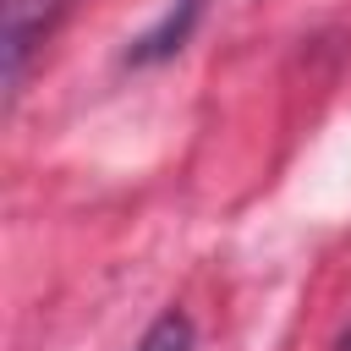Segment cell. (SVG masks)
Here are the masks:
<instances>
[{
    "label": "cell",
    "instance_id": "cell-1",
    "mask_svg": "<svg viewBox=\"0 0 351 351\" xmlns=\"http://www.w3.org/2000/svg\"><path fill=\"white\" fill-rule=\"evenodd\" d=\"M66 0H5V88H22V71L33 60V49L49 38V27L60 22Z\"/></svg>",
    "mask_w": 351,
    "mask_h": 351
},
{
    "label": "cell",
    "instance_id": "cell-2",
    "mask_svg": "<svg viewBox=\"0 0 351 351\" xmlns=\"http://www.w3.org/2000/svg\"><path fill=\"white\" fill-rule=\"evenodd\" d=\"M203 5H208V0H176V5H170V11H165V16H159V22H154V27H148V33L132 44V60H137V66H148V60L176 55V49L186 44V33L197 27Z\"/></svg>",
    "mask_w": 351,
    "mask_h": 351
},
{
    "label": "cell",
    "instance_id": "cell-3",
    "mask_svg": "<svg viewBox=\"0 0 351 351\" xmlns=\"http://www.w3.org/2000/svg\"><path fill=\"white\" fill-rule=\"evenodd\" d=\"M197 346V329H192V318L181 313V307H165L148 329H143V340L132 346V351H192Z\"/></svg>",
    "mask_w": 351,
    "mask_h": 351
}]
</instances>
